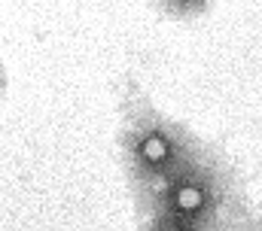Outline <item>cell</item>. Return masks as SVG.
Returning <instances> with one entry per match:
<instances>
[{
  "label": "cell",
  "instance_id": "6da1fadb",
  "mask_svg": "<svg viewBox=\"0 0 262 231\" xmlns=\"http://www.w3.org/2000/svg\"><path fill=\"white\" fill-rule=\"evenodd\" d=\"M137 210L152 231L226 228L244 213V192L226 155L201 143L183 168L137 201Z\"/></svg>",
  "mask_w": 262,
  "mask_h": 231
},
{
  "label": "cell",
  "instance_id": "7a4b0ae2",
  "mask_svg": "<svg viewBox=\"0 0 262 231\" xmlns=\"http://www.w3.org/2000/svg\"><path fill=\"white\" fill-rule=\"evenodd\" d=\"M119 119L122 171L134 192V201L149 195L177 168H183L201 146V140L183 122L165 115L134 82H128L122 91Z\"/></svg>",
  "mask_w": 262,
  "mask_h": 231
},
{
  "label": "cell",
  "instance_id": "3957f363",
  "mask_svg": "<svg viewBox=\"0 0 262 231\" xmlns=\"http://www.w3.org/2000/svg\"><path fill=\"white\" fill-rule=\"evenodd\" d=\"M149 3L159 15L171 21H195L213 6V0H149Z\"/></svg>",
  "mask_w": 262,
  "mask_h": 231
},
{
  "label": "cell",
  "instance_id": "277c9868",
  "mask_svg": "<svg viewBox=\"0 0 262 231\" xmlns=\"http://www.w3.org/2000/svg\"><path fill=\"white\" fill-rule=\"evenodd\" d=\"M3 85H6V79H3V70H0V95H3Z\"/></svg>",
  "mask_w": 262,
  "mask_h": 231
}]
</instances>
